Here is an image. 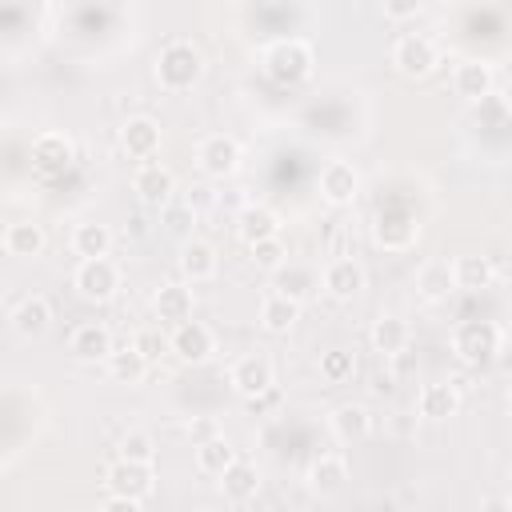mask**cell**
I'll return each mask as SVG.
<instances>
[{"instance_id":"8d00e7d4","label":"cell","mask_w":512,"mask_h":512,"mask_svg":"<svg viewBox=\"0 0 512 512\" xmlns=\"http://www.w3.org/2000/svg\"><path fill=\"white\" fill-rule=\"evenodd\" d=\"M120 460L152 464V460H156V440H152L144 428H128V432L120 436Z\"/></svg>"},{"instance_id":"ee69618b","label":"cell","mask_w":512,"mask_h":512,"mask_svg":"<svg viewBox=\"0 0 512 512\" xmlns=\"http://www.w3.org/2000/svg\"><path fill=\"white\" fill-rule=\"evenodd\" d=\"M0 316H4V304H0Z\"/></svg>"},{"instance_id":"83f0119b","label":"cell","mask_w":512,"mask_h":512,"mask_svg":"<svg viewBox=\"0 0 512 512\" xmlns=\"http://www.w3.org/2000/svg\"><path fill=\"white\" fill-rule=\"evenodd\" d=\"M416 232H420V224H412L408 216H380L376 228H372L376 244L388 248V252H404V248H412V244H416Z\"/></svg>"},{"instance_id":"e0dca14e","label":"cell","mask_w":512,"mask_h":512,"mask_svg":"<svg viewBox=\"0 0 512 512\" xmlns=\"http://www.w3.org/2000/svg\"><path fill=\"white\" fill-rule=\"evenodd\" d=\"M192 304H196V296H192V288L188 284H180V280H168V284H160L156 288V296H152V308H156V316L164 320V324H184V320H192Z\"/></svg>"},{"instance_id":"44dd1931","label":"cell","mask_w":512,"mask_h":512,"mask_svg":"<svg viewBox=\"0 0 512 512\" xmlns=\"http://www.w3.org/2000/svg\"><path fill=\"white\" fill-rule=\"evenodd\" d=\"M456 408H460V388L456 384H424L420 392H416V412L424 416V420H448V416H456Z\"/></svg>"},{"instance_id":"277c9868","label":"cell","mask_w":512,"mask_h":512,"mask_svg":"<svg viewBox=\"0 0 512 512\" xmlns=\"http://www.w3.org/2000/svg\"><path fill=\"white\" fill-rule=\"evenodd\" d=\"M392 64H396L400 76L424 80V76L436 72V64H440V48H436V40L424 36V32H400L396 44H392Z\"/></svg>"},{"instance_id":"7a4b0ae2","label":"cell","mask_w":512,"mask_h":512,"mask_svg":"<svg viewBox=\"0 0 512 512\" xmlns=\"http://www.w3.org/2000/svg\"><path fill=\"white\" fill-rule=\"evenodd\" d=\"M312 64H316L312 44L300 40V36H280V40H272V44L264 48V56H260L264 76L276 80V84H300V80L312 72Z\"/></svg>"},{"instance_id":"7bdbcfd3","label":"cell","mask_w":512,"mask_h":512,"mask_svg":"<svg viewBox=\"0 0 512 512\" xmlns=\"http://www.w3.org/2000/svg\"><path fill=\"white\" fill-rule=\"evenodd\" d=\"M488 512H504V500H488Z\"/></svg>"},{"instance_id":"cb8c5ba5","label":"cell","mask_w":512,"mask_h":512,"mask_svg":"<svg viewBox=\"0 0 512 512\" xmlns=\"http://www.w3.org/2000/svg\"><path fill=\"white\" fill-rule=\"evenodd\" d=\"M4 248H8V256H20V260L40 256L48 248V232L36 220H16L4 228Z\"/></svg>"},{"instance_id":"f35d334b","label":"cell","mask_w":512,"mask_h":512,"mask_svg":"<svg viewBox=\"0 0 512 512\" xmlns=\"http://www.w3.org/2000/svg\"><path fill=\"white\" fill-rule=\"evenodd\" d=\"M188 436H192V448H196V444L220 436V424H216L212 416H196V420H188Z\"/></svg>"},{"instance_id":"1f68e13d","label":"cell","mask_w":512,"mask_h":512,"mask_svg":"<svg viewBox=\"0 0 512 512\" xmlns=\"http://www.w3.org/2000/svg\"><path fill=\"white\" fill-rule=\"evenodd\" d=\"M108 248H112V228H108V224H96V220L76 224V232H72V252H76L80 260L108 256Z\"/></svg>"},{"instance_id":"4dcf8cb0","label":"cell","mask_w":512,"mask_h":512,"mask_svg":"<svg viewBox=\"0 0 512 512\" xmlns=\"http://www.w3.org/2000/svg\"><path fill=\"white\" fill-rule=\"evenodd\" d=\"M104 364H108V376L120 380V384H140V380L148 376V360H144L132 344H116Z\"/></svg>"},{"instance_id":"7c38bea8","label":"cell","mask_w":512,"mask_h":512,"mask_svg":"<svg viewBox=\"0 0 512 512\" xmlns=\"http://www.w3.org/2000/svg\"><path fill=\"white\" fill-rule=\"evenodd\" d=\"M452 88H456V96H464L472 104H484L492 96V88H496V72H492L488 60L468 56V60H460L452 68Z\"/></svg>"},{"instance_id":"5b68a950","label":"cell","mask_w":512,"mask_h":512,"mask_svg":"<svg viewBox=\"0 0 512 512\" xmlns=\"http://www.w3.org/2000/svg\"><path fill=\"white\" fill-rule=\"evenodd\" d=\"M72 288L92 300V304H108L116 292H120V268L108 260V256H96V260H80L76 264V276H72Z\"/></svg>"},{"instance_id":"603a6c76","label":"cell","mask_w":512,"mask_h":512,"mask_svg":"<svg viewBox=\"0 0 512 512\" xmlns=\"http://www.w3.org/2000/svg\"><path fill=\"white\" fill-rule=\"evenodd\" d=\"M220 492H224V500H232V504L252 500V496L260 492V472H256V464H248V460L236 456V460L220 472Z\"/></svg>"},{"instance_id":"30bf717a","label":"cell","mask_w":512,"mask_h":512,"mask_svg":"<svg viewBox=\"0 0 512 512\" xmlns=\"http://www.w3.org/2000/svg\"><path fill=\"white\" fill-rule=\"evenodd\" d=\"M168 352L180 360V364H204L212 352H216V336L208 324L200 320H184L168 332Z\"/></svg>"},{"instance_id":"e575fe53","label":"cell","mask_w":512,"mask_h":512,"mask_svg":"<svg viewBox=\"0 0 512 512\" xmlns=\"http://www.w3.org/2000/svg\"><path fill=\"white\" fill-rule=\"evenodd\" d=\"M352 372H356V356H352L348 348H328V352H320V376H324L328 384H348Z\"/></svg>"},{"instance_id":"4fadbf2b","label":"cell","mask_w":512,"mask_h":512,"mask_svg":"<svg viewBox=\"0 0 512 512\" xmlns=\"http://www.w3.org/2000/svg\"><path fill=\"white\" fill-rule=\"evenodd\" d=\"M112 348H116V340H112L108 324H100V320H84V324H76L72 336H68V352H72L80 364H104Z\"/></svg>"},{"instance_id":"f546056e","label":"cell","mask_w":512,"mask_h":512,"mask_svg":"<svg viewBox=\"0 0 512 512\" xmlns=\"http://www.w3.org/2000/svg\"><path fill=\"white\" fill-rule=\"evenodd\" d=\"M12 324H16L20 336H40V332H48V324H52V304H48V296H24V300L16 304V312H12Z\"/></svg>"},{"instance_id":"8992f818","label":"cell","mask_w":512,"mask_h":512,"mask_svg":"<svg viewBox=\"0 0 512 512\" xmlns=\"http://www.w3.org/2000/svg\"><path fill=\"white\" fill-rule=\"evenodd\" d=\"M228 384H232L236 396H244V400H260V396L272 392V384H276V368H272V360H268L264 352H248V356H240V360L228 368Z\"/></svg>"},{"instance_id":"d6a6232c","label":"cell","mask_w":512,"mask_h":512,"mask_svg":"<svg viewBox=\"0 0 512 512\" xmlns=\"http://www.w3.org/2000/svg\"><path fill=\"white\" fill-rule=\"evenodd\" d=\"M272 276H276V292H280V296H288V300H296V304H304V300L320 288L316 272L296 268V264H284V268H280V272H272Z\"/></svg>"},{"instance_id":"ab89813d","label":"cell","mask_w":512,"mask_h":512,"mask_svg":"<svg viewBox=\"0 0 512 512\" xmlns=\"http://www.w3.org/2000/svg\"><path fill=\"white\" fill-rule=\"evenodd\" d=\"M164 216H168V228H172V232H188V220H196L192 208H172V204L164 208Z\"/></svg>"},{"instance_id":"8fae6325","label":"cell","mask_w":512,"mask_h":512,"mask_svg":"<svg viewBox=\"0 0 512 512\" xmlns=\"http://www.w3.org/2000/svg\"><path fill=\"white\" fill-rule=\"evenodd\" d=\"M320 196L332 204V208H348L356 196H360V172H356V164H348V160H328L324 168H320Z\"/></svg>"},{"instance_id":"d4e9b609","label":"cell","mask_w":512,"mask_h":512,"mask_svg":"<svg viewBox=\"0 0 512 512\" xmlns=\"http://www.w3.org/2000/svg\"><path fill=\"white\" fill-rule=\"evenodd\" d=\"M416 292H420L428 304L448 300V296L456 292L452 264H448V260H428V264H420V272H416Z\"/></svg>"},{"instance_id":"6da1fadb","label":"cell","mask_w":512,"mask_h":512,"mask_svg":"<svg viewBox=\"0 0 512 512\" xmlns=\"http://www.w3.org/2000/svg\"><path fill=\"white\" fill-rule=\"evenodd\" d=\"M156 84L164 92H188L192 84H200L204 76V52L192 44V40H168L160 52H156Z\"/></svg>"},{"instance_id":"7402d4cb","label":"cell","mask_w":512,"mask_h":512,"mask_svg":"<svg viewBox=\"0 0 512 512\" xmlns=\"http://www.w3.org/2000/svg\"><path fill=\"white\" fill-rule=\"evenodd\" d=\"M344 484H348V460H344V456L324 452V456H316V460L308 464V488H312V492L332 496V492H340Z\"/></svg>"},{"instance_id":"60d3db41","label":"cell","mask_w":512,"mask_h":512,"mask_svg":"<svg viewBox=\"0 0 512 512\" xmlns=\"http://www.w3.org/2000/svg\"><path fill=\"white\" fill-rule=\"evenodd\" d=\"M100 512H144L136 500H124V496H108L104 504H100Z\"/></svg>"},{"instance_id":"2e32d148","label":"cell","mask_w":512,"mask_h":512,"mask_svg":"<svg viewBox=\"0 0 512 512\" xmlns=\"http://www.w3.org/2000/svg\"><path fill=\"white\" fill-rule=\"evenodd\" d=\"M216 268H220V256H216V248H212L208 240L188 236V240L180 244V272H184L188 284H204V280H212Z\"/></svg>"},{"instance_id":"d590c367","label":"cell","mask_w":512,"mask_h":512,"mask_svg":"<svg viewBox=\"0 0 512 512\" xmlns=\"http://www.w3.org/2000/svg\"><path fill=\"white\" fill-rule=\"evenodd\" d=\"M248 260H252L260 272H280V268L288 264V248H284V240H280V236H272V240L248 244Z\"/></svg>"},{"instance_id":"d6986e66","label":"cell","mask_w":512,"mask_h":512,"mask_svg":"<svg viewBox=\"0 0 512 512\" xmlns=\"http://www.w3.org/2000/svg\"><path fill=\"white\" fill-rule=\"evenodd\" d=\"M236 236H240L244 244L272 240V236H280V216H276L268 204H244L240 216H236Z\"/></svg>"},{"instance_id":"9c48e42d","label":"cell","mask_w":512,"mask_h":512,"mask_svg":"<svg viewBox=\"0 0 512 512\" xmlns=\"http://www.w3.org/2000/svg\"><path fill=\"white\" fill-rule=\"evenodd\" d=\"M104 484H108V496H124V500H148L152 488H156V472L152 464H132V460H116L108 464L104 472Z\"/></svg>"},{"instance_id":"9a60e30c","label":"cell","mask_w":512,"mask_h":512,"mask_svg":"<svg viewBox=\"0 0 512 512\" xmlns=\"http://www.w3.org/2000/svg\"><path fill=\"white\" fill-rule=\"evenodd\" d=\"M320 284H324V292H328L332 300H352V296L364 292L368 276H364V264H360V260H352V256H336V260L324 264Z\"/></svg>"},{"instance_id":"74e56055","label":"cell","mask_w":512,"mask_h":512,"mask_svg":"<svg viewBox=\"0 0 512 512\" xmlns=\"http://www.w3.org/2000/svg\"><path fill=\"white\" fill-rule=\"evenodd\" d=\"M132 348H136V352L148 360V368H152V364L168 352V336H164L160 328H140V332L132 336Z\"/></svg>"},{"instance_id":"b9f144b4","label":"cell","mask_w":512,"mask_h":512,"mask_svg":"<svg viewBox=\"0 0 512 512\" xmlns=\"http://www.w3.org/2000/svg\"><path fill=\"white\" fill-rule=\"evenodd\" d=\"M384 16H392V20H404V16H420V4L412 0V4H384Z\"/></svg>"},{"instance_id":"ac0fdd59","label":"cell","mask_w":512,"mask_h":512,"mask_svg":"<svg viewBox=\"0 0 512 512\" xmlns=\"http://www.w3.org/2000/svg\"><path fill=\"white\" fill-rule=\"evenodd\" d=\"M72 156H76V148H72V140L64 132H40L32 140V164L40 172H64L72 164Z\"/></svg>"},{"instance_id":"836d02e7","label":"cell","mask_w":512,"mask_h":512,"mask_svg":"<svg viewBox=\"0 0 512 512\" xmlns=\"http://www.w3.org/2000/svg\"><path fill=\"white\" fill-rule=\"evenodd\" d=\"M232 460H236V448L224 440V432L212 436V440H204V444H196V468L208 472V476H220Z\"/></svg>"},{"instance_id":"3957f363","label":"cell","mask_w":512,"mask_h":512,"mask_svg":"<svg viewBox=\"0 0 512 512\" xmlns=\"http://www.w3.org/2000/svg\"><path fill=\"white\" fill-rule=\"evenodd\" d=\"M500 344H504V328L496 320H460L452 328V352L464 364H488V360H496Z\"/></svg>"},{"instance_id":"4316f807","label":"cell","mask_w":512,"mask_h":512,"mask_svg":"<svg viewBox=\"0 0 512 512\" xmlns=\"http://www.w3.org/2000/svg\"><path fill=\"white\" fill-rule=\"evenodd\" d=\"M368 336H372V348H376V352L400 356V352L408 348V336H412V332H408V320H404V316H392V312H388V316L372 320V332H368Z\"/></svg>"},{"instance_id":"ffe728a7","label":"cell","mask_w":512,"mask_h":512,"mask_svg":"<svg viewBox=\"0 0 512 512\" xmlns=\"http://www.w3.org/2000/svg\"><path fill=\"white\" fill-rule=\"evenodd\" d=\"M328 428H332L336 440L360 444V440L372 432V416H368L364 404H336V408L328 412Z\"/></svg>"},{"instance_id":"ba28073f","label":"cell","mask_w":512,"mask_h":512,"mask_svg":"<svg viewBox=\"0 0 512 512\" xmlns=\"http://www.w3.org/2000/svg\"><path fill=\"white\" fill-rule=\"evenodd\" d=\"M132 192L140 196L144 208H160V212H164V208L172 204V196H176V176H172L168 164L144 160V164L136 168V176H132Z\"/></svg>"},{"instance_id":"f1b7e54d","label":"cell","mask_w":512,"mask_h":512,"mask_svg":"<svg viewBox=\"0 0 512 512\" xmlns=\"http://www.w3.org/2000/svg\"><path fill=\"white\" fill-rule=\"evenodd\" d=\"M452 280H456V288L476 292V288H488V284L496 280V268H492L488 256L468 252V256H456V260H452Z\"/></svg>"},{"instance_id":"52a82bcc","label":"cell","mask_w":512,"mask_h":512,"mask_svg":"<svg viewBox=\"0 0 512 512\" xmlns=\"http://www.w3.org/2000/svg\"><path fill=\"white\" fill-rule=\"evenodd\" d=\"M196 164L208 180H228L240 168V140L228 132H212L196 144Z\"/></svg>"},{"instance_id":"484cf974","label":"cell","mask_w":512,"mask_h":512,"mask_svg":"<svg viewBox=\"0 0 512 512\" xmlns=\"http://www.w3.org/2000/svg\"><path fill=\"white\" fill-rule=\"evenodd\" d=\"M296 320H300V304H296V300H288V296H280V292H268V296L260 300V328H264V332L284 336Z\"/></svg>"},{"instance_id":"5bb4252c","label":"cell","mask_w":512,"mask_h":512,"mask_svg":"<svg viewBox=\"0 0 512 512\" xmlns=\"http://www.w3.org/2000/svg\"><path fill=\"white\" fill-rule=\"evenodd\" d=\"M160 140H164V132H160V124H156L152 116H128L124 128H120V148H124V156H128V160H140V164L160 152Z\"/></svg>"}]
</instances>
